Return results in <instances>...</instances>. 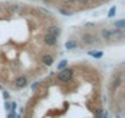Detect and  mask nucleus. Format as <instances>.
Listing matches in <instances>:
<instances>
[{
    "instance_id": "393cba45",
    "label": "nucleus",
    "mask_w": 125,
    "mask_h": 118,
    "mask_svg": "<svg viewBox=\"0 0 125 118\" xmlns=\"http://www.w3.org/2000/svg\"><path fill=\"white\" fill-rule=\"evenodd\" d=\"M101 1H108V0H101Z\"/></svg>"
},
{
    "instance_id": "f3484780",
    "label": "nucleus",
    "mask_w": 125,
    "mask_h": 118,
    "mask_svg": "<svg viewBox=\"0 0 125 118\" xmlns=\"http://www.w3.org/2000/svg\"><path fill=\"white\" fill-rule=\"evenodd\" d=\"M3 96H4V98H5V100H8V98H9V94H8L6 91H4V92H3Z\"/></svg>"
},
{
    "instance_id": "7ed1b4c3",
    "label": "nucleus",
    "mask_w": 125,
    "mask_h": 118,
    "mask_svg": "<svg viewBox=\"0 0 125 118\" xmlns=\"http://www.w3.org/2000/svg\"><path fill=\"white\" fill-rule=\"evenodd\" d=\"M44 42H45V44H48V46H55L56 42H58V39H56V37H54V36L47 33L45 37H44Z\"/></svg>"
},
{
    "instance_id": "ddd939ff",
    "label": "nucleus",
    "mask_w": 125,
    "mask_h": 118,
    "mask_svg": "<svg viewBox=\"0 0 125 118\" xmlns=\"http://www.w3.org/2000/svg\"><path fill=\"white\" fill-rule=\"evenodd\" d=\"M94 117H96V118H102V117H103V109H102V108H98V109L94 112Z\"/></svg>"
},
{
    "instance_id": "39448f33",
    "label": "nucleus",
    "mask_w": 125,
    "mask_h": 118,
    "mask_svg": "<svg viewBox=\"0 0 125 118\" xmlns=\"http://www.w3.org/2000/svg\"><path fill=\"white\" fill-rule=\"evenodd\" d=\"M42 62H43L47 67H50V65H53V63H54V58H53L52 55H49V54H44V55L42 57Z\"/></svg>"
},
{
    "instance_id": "6ab92c4d",
    "label": "nucleus",
    "mask_w": 125,
    "mask_h": 118,
    "mask_svg": "<svg viewBox=\"0 0 125 118\" xmlns=\"http://www.w3.org/2000/svg\"><path fill=\"white\" fill-rule=\"evenodd\" d=\"M119 83H120V79L118 78V79H116V81H114V85H115V86H118V85H119Z\"/></svg>"
},
{
    "instance_id": "b1692460",
    "label": "nucleus",
    "mask_w": 125,
    "mask_h": 118,
    "mask_svg": "<svg viewBox=\"0 0 125 118\" xmlns=\"http://www.w3.org/2000/svg\"><path fill=\"white\" fill-rule=\"evenodd\" d=\"M43 1H44V3H48V1H50V0H43Z\"/></svg>"
},
{
    "instance_id": "f8f14e48",
    "label": "nucleus",
    "mask_w": 125,
    "mask_h": 118,
    "mask_svg": "<svg viewBox=\"0 0 125 118\" xmlns=\"http://www.w3.org/2000/svg\"><path fill=\"white\" fill-rule=\"evenodd\" d=\"M115 27H119L120 30H124V27H125V21H124V20H120V21L115 22Z\"/></svg>"
},
{
    "instance_id": "9d476101",
    "label": "nucleus",
    "mask_w": 125,
    "mask_h": 118,
    "mask_svg": "<svg viewBox=\"0 0 125 118\" xmlns=\"http://www.w3.org/2000/svg\"><path fill=\"white\" fill-rule=\"evenodd\" d=\"M66 65H68V60H66V59H64V60H61V62L58 64V69H59V70H62L64 68H66Z\"/></svg>"
},
{
    "instance_id": "4be33fe9",
    "label": "nucleus",
    "mask_w": 125,
    "mask_h": 118,
    "mask_svg": "<svg viewBox=\"0 0 125 118\" xmlns=\"http://www.w3.org/2000/svg\"><path fill=\"white\" fill-rule=\"evenodd\" d=\"M8 118H15V113L12 112V113H10L9 116H8Z\"/></svg>"
},
{
    "instance_id": "1a4fd4ad",
    "label": "nucleus",
    "mask_w": 125,
    "mask_h": 118,
    "mask_svg": "<svg viewBox=\"0 0 125 118\" xmlns=\"http://www.w3.org/2000/svg\"><path fill=\"white\" fill-rule=\"evenodd\" d=\"M88 54H90L91 57L96 58V59H99V58L103 57V53H102V52H88Z\"/></svg>"
},
{
    "instance_id": "4468645a",
    "label": "nucleus",
    "mask_w": 125,
    "mask_h": 118,
    "mask_svg": "<svg viewBox=\"0 0 125 118\" xmlns=\"http://www.w3.org/2000/svg\"><path fill=\"white\" fill-rule=\"evenodd\" d=\"M115 12H116V8H115V6L110 8V11L108 12V17H113V16L115 15Z\"/></svg>"
},
{
    "instance_id": "412c9836",
    "label": "nucleus",
    "mask_w": 125,
    "mask_h": 118,
    "mask_svg": "<svg viewBox=\"0 0 125 118\" xmlns=\"http://www.w3.org/2000/svg\"><path fill=\"white\" fill-rule=\"evenodd\" d=\"M10 106H11V105H10L9 102H6V103H5V108H6V109H10Z\"/></svg>"
},
{
    "instance_id": "a878e982",
    "label": "nucleus",
    "mask_w": 125,
    "mask_h": 118,
    "mask_svg": "<svg viewBox=\"0 0 125 118\" xmlns=\"http://www.w3.org/2000/svg\"><path fill=\"white\" fill-rule=\"evenodd\" d=\"M17 118H21V116H17Z\"/></svg>"
},
{
    "instance_id": "5701e85b",
    "label": "nucleus",
    "mask_w": 125,
    "mask_h": 118,
    "mask_svg": "<svg viewBox=\"0 0 125 118\" xmlns=\"http://www.w3.org/2000/svg\"><path fill=\"white\" fill-rule=\"evenodd\" d=\"M65 1H66V3H69V4H73V3H75V1H76V0H65Z\"/></svg>"
},
{
    "instance_id": "cd10ccee",
    "label": "nucleus",
    "mask_w": 125,
    "mask_h": 118,
    "mask_svg": "<svg viewBox=\"0 0 125 118\" xmlns=\"http://www.w3.org/2000/svg\"><path fill=\"white\" fill-rule=\"evenodd\" d=\"M0 10H1V8H0Z\"/></svg>"
},
{
    "instance_id": "aec40b11",
    "label": "nucleus",
    "mask_w": 125,
    "mask_h": 118,
    "mask_svg": "<svg viewBox=\"0 0 125 118\" xmlns=\"http://www.w3.org/2000/svg\"><path fill=\"white\" fill-rule=\"evenodd\" d=\"M38 86V83H34L33 85H32V90H36V87Z\"/></svg>"
},
{
    "instance_id": "6e6552de",
    "label": "nucleus",
    "mask_w": 125,
    "mask_h": 118,
    "mask_svg": "<svg viewBox=\"0 0 125 118\" xmlns=\"http://www.w3.org/2000/svg\"><path fill=\"white\" fill-rule=\"evenodd\" d=\"M101 36H102L103 39H110V38H112V31L104 28V30L101 31Z\"/></svg>"
},
{
    "instance_id": "f03ea898",
    "label": "nucleus",
    "mask_w": 125,
    "mask_h": 118,
    "mask_svg": "<svg viewBox=\"0 0 125 118\" xmlns=\"http://www.w3.org/2000/svg\"><path fill=\"white\" fill-rule=\"evenodd\" d=\"M47 33L48 35H52V36H54V37H59V35L61 33V30L59 28V27H56V26H50L48 30H47Z\"/></svg>"
},
{
    "instance_id": "423d86ee",
    "label": "nucleus",
    "mask_w": 125,
    "mask_h": 118,
    "mask_svg": "<svg viewBox=\"0 0 125 118\" xmlns=\"http://www.w3.org/2000/svg\"><path fill=\"white\" fill-rule=\"evenodd\" d=\"M26 85H27V78H26V76H20V78L16 79V86H17L19 89H22V87H25Z\"/></svg>"
},
{
    "instance_id": "f257e3e1",
    "label": "nucleus",
    "mask_w": 125,
    "mask_h": 118,
    "mask_svg": "<svg viewBox=\"0 0 125 118\" xmlns=\"http://www.w3.org/2000/svg\"><path fill=\"white\" fill-rule=\"evenodd\" d=\"M74 74H73V70L71 69H68V68H64L58 75V80L61 81V83H69L71 81Z\"/></svg>"
},
{
    "instance_id": "2eb2a0df",
    "label": "nucleus",
    "mask_w": 125,
    "mask_h": 118,
    "mask_svg": "<svg viewBox=\"0 0 125 118\" xmlns=\"http://www.w3.org/2000/svg\"><path fill=\"white\" fill-rule=\"evenodd\" d=\"M10 107H11V108H10V109H12V112H15V109H16V103H15V102H12V103H11V106H10Z\"/></svg>"
},
{
    "instance_id": "20e7f679",
    "label": "nucleus",
    "mask_w": 125,
    "mask_h": 118,
    "mask_svg": "<svg viewBox=\"0 0 125 118\" xmlns=\"http://www.w3.org/2000/svg\"><path fill=\"white\" fill-rule=\"evenodd\" d=\"M94 39H96V38H94L92 35H90V33H86V35L82 36V42H83L85 44H87V46L93 44V43H94Z\"/></svg>"
},
{
    "instance_id": "a211bd4d",
    "label": "nucleus",
    "mask_w": 125,
    "mask_h": 118,
    "mask_svg": "<svg viewBox=\"0 0 125 118\" xmlns=\"http://www.w3.org/2000/svg\"><path fill=\"white\" fill-rule=\"evenodd\" d=\"M11 9H12V11H17V10H19V9H20V8H19V6H16V5H15V6H12V8H11Z\"/></svg>"
},
{
    "instance_id": "dca6fc26",
    "label": "nucleus",
    "mask_w": 125,
    "mask_h": 118,
    "mask_svg": "<svg viewBox=\"0 0 125 118\" xmlns=\"http://www.w3.org/2000/svg\"><path fill=\"white\" fill-rule=\"evenodd\" d=\"M77 1H79L80 4H82V5H85V4H87V3H88V0H77Z\"/></svg>"
},
{
    "instance_id": "0eeeda50",
    "label": "nucleus",
    "mask_w": 125,
    "mask_h": 118,
    "mask_svg": "<svg viewBox=\"0 0 125 118\" xmlns=\"http://www.w3.org/2000/svg\"><path fill=\"white\" fill-rule=\"evenodd\" d=\"M77 47V42L75 39H69L68 42H65V48L66 49H75Z\"/></svg>"
},
{
    "instance_id": "9b49d317",
    "label": "nucleus",
    "mask_w": 125,
    "mask_h": 118,
    "mask_svg": "<svg viewBox=\"0 0 125 118\" xmlns=\"http://www.w3.org/2000/svg\"><path fill=\"white\" fill-rule=\"evenodd\" d=\"M59 12L61 15H64V16H71L73 15V12L71 11H68L66 9H59Z\"/></svg>"
},
{
    "instance_id": "bb28decb",
    "label": "nucleus",
    "mask_w": 125,
    "mask_h": 118,
    "mask_svg": "<svg viewBox=\"0 0 125 118\" xmlns=\"http://www.w3.org/2000/svg\"><path fill=\"white\" fill-rule=\"evenodd\" d=\"M0 89H1V85H0Z\"/></svg>"
}]
</instances>
